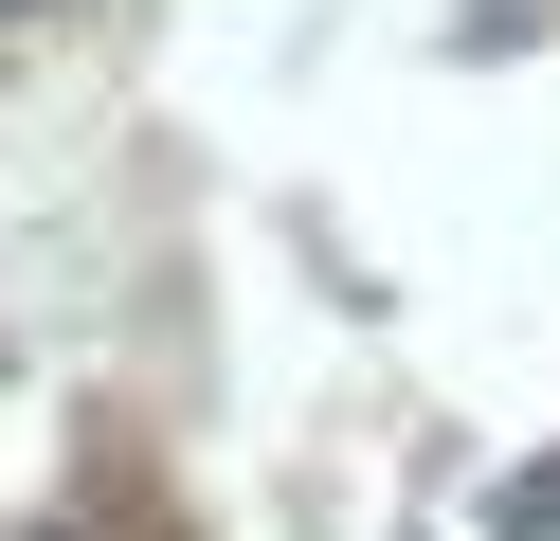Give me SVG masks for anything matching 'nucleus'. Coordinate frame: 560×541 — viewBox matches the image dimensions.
<instances>
[{
    "label": "nucleus",
    "mask_w": 560,
    "mask_h": 541,
    "mask_svg": "<svg viewBox=\"0 0 560 541\" xmlns=\"http://www.w3.org/2000/svg\"><path fill=\"white\" fill-rule=\"evenodd\" d=\"M0 19H19V0H0Z\"/></svg>",
    "instance_id": "f257e3e1"
}]
</instances>
